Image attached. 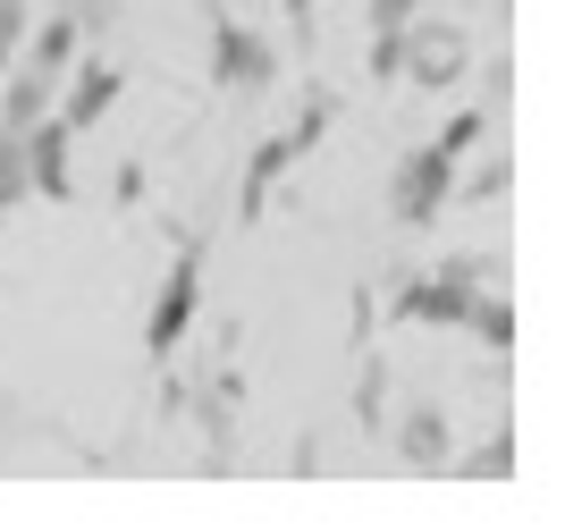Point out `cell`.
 Returning <instances> with one entry per match:
<instances>
[{
  "mask_svg": "<svg viewBox=\"0 0 565 531\" xmlns=\"http://www.w3.org/2000/svg\"><path fill=\"white\" fill-rule=\"evenodd\" d=\"M481 136H490V110H481V102H456V110H448V127H439L430 144H439L448 161H465V152H472Z\"/></svg>",
  "mask_w": 565,
  "mask_h": 531,
  "instance_id": "obj_13",
  "label": "cell"
},
{
  "mask_svg": "<svg viewBox=\"0 0 565 531\" xmlns=\"http://www.w3.org/2000/svg\"><path fill=\"white\" fill-rule=\"evenodd\" d=\"M448 472H456V481H507V472H515V431L498 422L490 439L456 447V456H448Z\"/></svg>",
  "mask_w": 565,
  "mask_h": 531,
  "instance_id": "obj_12",
  "label": "cell"
},
{
  "mask_svg": "<svg viewBox=\"0 0 565 531\" xmlns=\"http://www.w3.org/2000/svg\"><path fill=\"white\" fill-rule=\"evenodd\" d=\"M18 203H34V185H25V136L0 127V220H9Z\"/></svg>",
  "mask_w": 565,
  "mask_h": 531,
  "instance_id": "obj_15",
  "label": "cell"
},
{
  "mask_svg": "<svg viewBox=\"0 0 565 531\" xmlns=\"http://www.w3.org/2000/svg\"><path fill=\"white\" fill-rule=\"evenodd\" d=\"M68 18H76V34H85V43H102V34L118 25V0H68Z\"/></svg>",
  "mask_w": 565,
  "mask_h": 531,
  "instance_id": "obj_19",
  "label": "cell"
},
{
  "mask_svg": "<svg viewBox=\"0 0 565 531\" xmlns=\"http://www.w3.org/2000/svg\"><path fill=\"white\" fill-rule=\"evenodd\" d=\"M76 51H85V34H76V18H68V9H51L43 25H25V51H18V60H25V68H34V76H43L51 93H60V76L76 68Z\"/></svg>",
  "mask_w": 565,
  "mask_h": 531,
  "instance_id": "obj_9",
  "label": "cell"
},
{
  "mask_svg": "<svg viewBox=\"0 0 565 531\" xmlns=\"http://www.w3.org/2000/svg\"><path fill=\"white\" fill-rule=\"evenodd\" d=\"M498 278V254H448L430 278H414V287H397L388 296V321H414V329H465V304L481 296Z\"/></svg>",
  "mask_w": 565,
  "mask_h": 531,
  "instance_id": "obj_1",
  "label": "cell"
},
{
  "mask_svg": "<svg viewBox=\"0 0 565 531\" xmlns=\"http://www.w3.org/2000/svg\"><path fill=\"white\" fill-rule=\"evenodd\" d=\"M507 93H515V68H507V60H490V68H481V110H507Z\"/></svg>",
  "mask_w": 565,
  "mask_h": 531,
  "instance_id": "obj_20",
  "label": "cell"
},
{
  "mask_svg": "<svg viewBox=\"0 0 565 531\" xmlns=\"http://www.w3.org/2000/svg\"><path fill=\"white\" fill-rule=\"evenodd\" d=\"M397 76H405V85H423V93H465L472 34L448 25V18H414V25H405V51H397Z\"/></svg>",
  "mask_w": 565,
  "mask_h": 531,
  "instance_id": "obj_5",
  "label": "cell"
},
{
  "mask_svg": "<svg viewBox=\"0 0 565 531\" xmlns=\"http://www.w3.org/2000/svg\"><path fill=\"white\" fill-rule=\"evenodd\" d=\"M465 329H472V338H481V347L498 354V363H507V354H515V296H498V287H481V296L465 304Z\"/></svg>",
  "mask_w": 565,
  "mask_h": 531,
  "instance_id": "obj_11",
  "label": "cell"
},
{
  "mask_svg": "<svg viewBox=\"0 0 565 531\" xmlns=\"http://www.w3.org/2000/svg\"><path fill=\"white\" fill-rule=\"evenodd\" d=\"M203 25H212V85L220 93H245V102H262V93L279 85V51H270V34L245 18H228V9H203Z\"/></svg>",
  "mask_w": 565,
  "mask_h": 531,
  "instance_id": "obj_3",
  "label": "cell"
},
{
  "mask_svg": "<svg viewBox=\"0 0 565 531\" xmlns=\"http://www.w3.org/2000/svg\"><path fill=\"white\" fill-rule=\"evenodd\" d=\"M287 25H296V34H312V0H287Z\"/></svg>",
  "mask_w": 565,
  "mask_h": 531,
  "instance_id": "obj_21",
  "label": "cell"
},
{
  "mask_svg": "<svg viewBox=\"0 0 565 531\" xmlns=\"http://www.w3.org/2000/svg\"><path fill=\"white\" fill-rule=\"evenodd\" d=\"M354 422H363V431H388V363L354 371Z\"/></svg>",
  "mask_w": 565,
  "mask_h": 531,
  "instance_id": "obj_14",
  "label": "cell"
},
{
  "mask_svg": "<svg viewBox=\"0 0 565 531\" xmlns=\"http://www.w3.org/2000/svg\"><path fill=\"white\" fill-rule=\"evenodd\" d=\"M507 178H515V169H507V152H481V169H472V178H456V203H498V194H507Z\"/></svg>",
  "mask_w": 565,
  "mask_h": 531,
  "instance_id": "obj_16",
  "label": "cell"
},
{
  "mask_svg": "<svg viewBox=\"0 0 565 531\" xmlns=\"http://www.w3.org/2000/svg\"><path fill=\"white\" fill-rule=\"evenodd\" d=\"M448 203H456V161L439 144H414L405 161H388V220L397 229H439Z\"/></svg>",
  "mask_w": 565,
  "mask_h": 531,
  "instance_id": "obj_4",
  "label": "cell"
},
{
  "mask_svg": "<svg viewBox=\"0 0 565 531\" xmlns=\"http://www.w3.org/2000/svg\"><path fill=\"white\" fill-rule=\"evenodd\" d=\"M330 127H338V93H312L305 110H296V127H287V144H296V152H312Z\"/></svg>",
  "mask_w": 565,
  "mask_h": 531,
  "instance_id": "obj_17",
  "label": "cell"
},
{
  "mask_svg": "<svg viewBox=\"0 0 565 531\" xmlns=\"http://www.w3.org/2000/svg\"><path fill=\"white\" fill-rule=\"evenodd\" d=\"M380 439L397 447L405 472H448V456H456V422L439 414V405H414V414H405L397 431H380Z\"/></svg>",
  "mask_w": 565,
  "mask_h": 531,
  "instance_id": "obj_8",
  "label": "cell"
},
{
  "mask_svg": "<svg viewBox=\"0 0 565 531\" xmlns=\"http://www.w3.org/2000/svg\"><path fill=\"white\" fill-rule=\"evenodd\" d=\"M203 262H212V245H203V236H186V245H178V262H169V278L152 287V304H143V354H152V363H169V354L186 347L194 312H203Z\"/></svg>",
  "mask_w": 565,
  "mask_h": 531,
  "instance_id": "obj_2",
  "label": "cell"
},
{
  "mask_svg": "<svg viewBox=\"0 0 565 531\" xmlns=\"http://www.w3.org/2000/svg\"><path fill=\"white\" fill-rule=\"evenodd\" d=\"M118 93H127V68H118L110 51H76V68L60 76V93H51V110L85 136V127H102V118L118 110Z\"/></svg>",
  "mask_w": 565,
  "mask_h": 531,
  "instance_id": "obj_6",
  "label": "cell"
},
{
  "mask_svg": "<svg viewBox=\"0 0 565 531\" xmlns=\"http://www.w3.org/2000/svg\"><path fill=\"white\" fill-rule=\"evenodd\" d=\"M68 144H76V127L60 110H43L34 127H25V185L43 194V203H68L76 194V169H68Z\"/></svg>",
  "mask_w": 565,
  "mask_h": 531,
  "instance_id": "obj_7",
  "label": "cell"
},
{
  "mask_svg": "<svg viewBox=\"0 0 565 531\" xmlns=\"http://www.w3.org/2000/svg\"><path fill=\"white\" fill-rule=\"evenodd\" d=\"M296 161H305V152H296L287 136H262V144H254V161H245V185H236V220H245V229H254L262 211H270V194H279V178H287Z\"/></svg>",
  "mask_w": 565,
  "mask_h": 531,
  "instance_id": "obj_10",
  "label": "cell"
},
{
  "mask_svg": "<svg viewBox=\"0 0 565 531\" xmlns=\"http://www.w3.org/2000/svg\"><path fill=\"white\" fill-rule=\"evenodd\" d=\"M25 25H34V0H0V76L18 68V51H25Z\"/></svg>",
  "mask_w": 565,
  "mask_h": 531,
  "instance_id": "obj_18",
  "label": "cell"
}]
</instances>
